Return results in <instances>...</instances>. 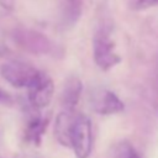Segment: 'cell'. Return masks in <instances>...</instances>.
Instances as JSON below:
<instances>
[{"mask_svg":"<svg viewBox=\"0 0 158 158\" xmlns=\"http://www.w3.org/2000/svg\"><path fill=\"white\" fill-rule=\"evenodd\" d=\"M11 38L17 47L36 56H58L62 53L57 43L32 28L15 27L11 32Z\"/></svg>","mask_w":158,"mask_h":158,"instance_id":"obj_1","label":"cell"},{"mask_svg":"<svg viewBox=\"0 0 158 158\" xmlns=\"http://www.w3.org/2000/svg\"><path fill=\"white\" fill-rule=\"evenodd\" d=\"M93 58L98 68L107 72L121 62V56L116 51V43L110 30L100 26L93 38Z\"/></svg>","mask_w":158,"mask_h":158,"instance_id":"obj_2","label":"cell"},{"mask_svg":"<svg viewBox=\"0 0 158 158\" xmlns=\"http://www.w3.org/2000/svg\"><path fill=\"white\" fill-rule=\"evenodd\" d=\"M70 147L77 158H89L93 147V128L90 118L84 114H75L70 131Z\"/></svg>","mask_w":158,"mask_h":158,"instance_id":"obj_3","label":"cell"},{"mask_svg":"<svg viewBox=\"0 0 158 158\" xmlns=\"http://www.w3.org/2000/svg\"><path fill=\"white\" fill-rule=\"evenodd\" d=\"M40 73L41 70L33 65L20 60L6 62L0 67L1 77L15 88H28L38 78Z\"/></svg>","mask_w":158,"mask_h":158,"instance_id":"obj_4","label":"cell"},{"mask_svg":"<svg viewBox=\"0 0 158 158\" xmlns=\"http://www.w3.org/2000/svg\"><path fill=\"white\" fill-rule=\"evenodd\" d=\"M28 101L35 109H43L48 106L54 94V84L49 75L41 72L38 78L27 88Z\"/></svg>","mask_w":158,"mask_h":158,"instance_id":"obj_5","label":"cell"},{"mask_svg":"<svg viewBox=\"0 0 158 158\" xmlns=\"http://www.w3.org/2000/svg\"><path fill=\"white\" fill-rule=\"evenodd\" d=\"M91 106L94 111L102 116L120 114L125 109L122 100L111 90L98 89L91 95Z\"/></svg>","mask_w":158,"mask_h":158,"instance_id":"obj_6","label":"cell"},{"mask_svg":"<svg viewBox=\"0 0 158 158\" xmlns=\"http://www.w3.org/2000/svg\"><path fill=\"white\" fill-rule=\"evenodd\" d=\"M83 14V0H63L59 11V26L63 30L73 28Z\"/></svg>","mask_w":158,"mask_h":158,"instance_id":"obj_7","label":"cell"},{"mask_svg":"<svg viewBox=\"0 0 158 158\" xmlns=\"http://www.w3.org/2000/svg\"><path fill=\"white\" fill-rule=\"evenodd\" d=\"M81 90H83V85L78 77L72 75L67 78L63 90H62V95H60L63 110H68V111L75 110L79 102V99H80Z\"/></svg>","mask_w":158,"mask_h":158,"instance_id":"obj_8","label":"cell"},{"mask_svg":"<svg viewBox=\"0 0 158 158\" xmlns=\"http://www.w3.org/2000/svg\"><path fill=\"white\" fill-rule=\"evenodd\" d=\"M74 111L63 110L59 112L54 121V136L56 139L64 147H70V131L74 121Z\"/></svg>","mask_w":158,"mask_h":158,"instance_id":"obj_9","label":"cell"},{"mask_svg":"<svg viewBox=\"0 0 158 158\" xmlns=\"http://www.w3.org/2000/svg\"><path fill=\"white\" fill-rule=\"evenodd\" d=\"M48 122H49L48 116H35V117H32L27 122L25 132H23L25 142L38 146L42 141V137H43L44 132H46Z\"/></svg>","mask_w":158,"mask_h":158,"instance_id":"obj_10","label":"cell"},{"mask_svg":"<svg viewBox=\"0 0 158 158\" xmlns=\"http://www.w3.org/2000/svg\"><path fill=\"white\" fill-rule=\"evenodd\" d=\"M115 158H142L138 151L128 141H121L115 149Z\"/></svg>","mask_w":158,"mask_h":158,"instance_id":"obj_11","label":"cell"},{"mask_svg":"<svg viewBox=\"0 0 158 158\" xmlns=\"http://www.w3.org/2000/svg\"><path fill=\"white\" fill-rule=\"evenodd\" d=\"M127 5L133 11H143L158 6V0H128Z\"/></svg>","mask_w":158,"mask_h":158,"instance_id":"obj_12","label":"cell"},{"mask_svg":"<svg viewBox=\"0 0 158 158\" xmlns=\"http://www.w3.org/2000/svg\"><path fill=\"white\" fill-rule=\"evenodd\" d=\"M151 89H152V102H153L156 111L158 112V57L154 63V68H153V73H152Z\"/></svg>","mask_w":158,"mask_h":158,"instance_id":"obj_13","label":"cell"},{"mask_svg":"<svg viewBox=\"0 0 158 158\" xmlns=\"http://www.w3.org/2000/svg\"><path fill=\"white\" fill-rule=\"evenodd\" d=\"M0 104H4V105H10L12 104V98L9 93H6L5 90H2L0 88Z\"/></svg>","mask_w":158,"mask_h":158,"instance_id":"obj_14","label":"cell"},{"mask_svg":"<svg viewBox=\"0 0 158 158\" xmlns=\"http://www.w3.org/2000/svg\"><path fill=\"white\" fill-rule=\"evenodd\" d=\"M9 53H10V49H9L6 46L0 44V58L5 57V56H6V54H9Z\"/></svg>","mask_w":158,"mask_h":158,"instance_id":"obj_15","label":"cell"},{"mask_svg":"<svg viewBox=\"0 0 158 158\" xmlns=\"http://www.w3.org/2000/svg\"><path fill=\"white\" fill-rule=\"evenodd\" d=\"M0 158H1V157H0Z\"/></svg>","mask_w":158,"mask_h":158,"instance_id":"obj_16","label":"cell"}]
</instances>
